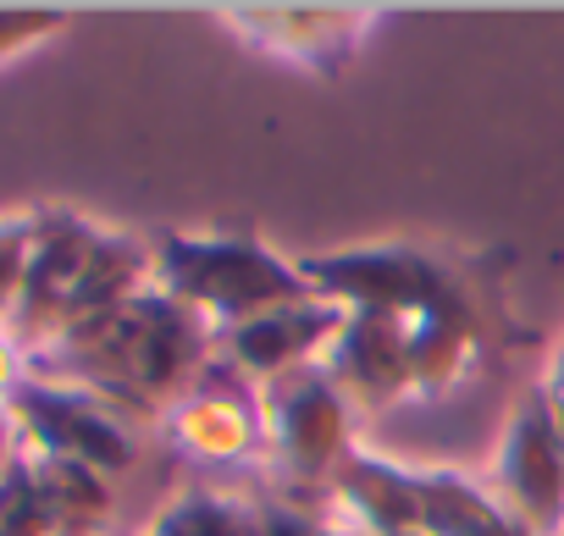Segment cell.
I'll return each mask as SVG.
<instances>
[{"instance_id":"1","label":"cell","mask_w":564,"mask_h":536,"mask_svg":"<svg viewBox=\"0 0 564 536\" xmlns=\"http://www.w3.org/2000/svg\"><path fill=\"white\" fill-rule=\"evenodd\" d=\"M216 365V332L155 283L117 310L73 327L51 349L29 354V376L84 387L122 415L161 420L183 393H194Z\"/></svg>"},{"instance_id":"2","label":"cell","mask_w":564,"mask_h":536,"mask_svg":"<svg viewBox=\"0 0 564 536\" xmlns=\"http://www.w3.org/2000/svg\"><path fill=\"white\" fill-rule=\"evenodd\" d=\"M150 288V243L117 227H100L67 205H40V238L23 277V299L7 321V338L23 354L51 349L73 327L117 310Z\"/></svg>"},{"instance_id":"3","label":"cell","mask_w":564,"mask_h":536,"mask_svg":"<svg viewBox=\"0 0 564 536\" xmlns=\"http://www.w3.org/2000/svg\"><path fill=\"white\" fill-rule=\"evenodd\" d=\"M150 283L188 305L216 338L276 310L316 299L311 277L300 272V260L276 254L254 232H161L150 243Z\"/></svg>"},{"instance_id":"4","label":"cell","mask_w":564,"mask_h":536,"mask_svg":"<svg viewBox=\"0 0 564 536\" xmlns=\"http://www.w3.org/2000/svg\"><path fill=\"white\" fill-rule=\"evenodd\" d=\"M254 409H260V459L294 486H327L360 442L355 437L360 415L322 365L254 387Z\"/></svg>"},{"instance_id":"5","label":"cell","mask_w":564,"mask_h":536,"mask_svg":"<svg viewBox=\"0 0 564 536\" xmlns=\"http://www.w3.org/2000/svg\"><path fill=\"white\" fill-rule=\"evenodd\" d=\"M300 272L322 299L338 310H382V316H415L443 299H470L465 283L448 272V260L410 238H377V243H344L327 254H305Z\"/></svg>"},{"instance_id":"6","label":"cell","mask_w":564,"mask_h":536,"mask_svg":"<svg viewBox=\"0 0 564 536\" xmlns=\"http://www.w3.org/2000/svg\"><path fill=\"white\" fill-rule=\"evenodd\" d=\"M487 486L531 536H564V420L536 387L514 393L487 464Z\"/></svg>"},{"instance_id":"7","label":"cell","mask_w":564,"mask_h":536,"mask_svg":"<svg viewBox=\"0 0 564 536\" xmlns=\"http://www.w3.org/2000/svg\"><path fill=\"white\" fill-rule=\"evenodd\" d=\"M12 415L23 431V453H51V459H78L100 475H122L139 459V442L128 431V415L111 409L106 398L62 382L29 376L12 393Z\"/></svg>"},{"instance_id":"8","label":"cell","mask_w":564,"mask_h":536,"mask_svg":"<svg viewBox=\"0 0 564 536\" xmlns=\"http://www.w3.org/2000/svg\"><path fill=\"white\" fill-rule=\"evenodd\" d=\"M221 23L260 56L271 62H289L300 73L316 78H338L360 45L371 40L377 12L371 7H221Z\"/></svg>"},{"instance_id":"9","label":"cell","mask_w":564,"mask_h":536,"mask_svg":"<svg viewBox=\"0 0 564 536\" xmlns=\"http://www.w3.org/2000/svg\"><path fill=\"white\" fill-rule=\"evenodd\" d=\"M344 316L333 299H300V305H276L232 332L216 338V365H227L238 382L249 387H265L276 376H294V371H311L327 360V349L338 343L344 332Z\"/></svg>"},{"instance_id":"10","label":"cell","mask_w":564,"mask_h":536,"mask_svg":"<svg viewBox=\"0 0 564 536\" xmlns=\"http://www.w3.org/2000/svg\"><path fill=\"white\" fill-rule=\"evenodd\" d=\"M155 426L194 464H254L260 459L254 387L238 382L227 365H210V376L194 393H183Z\"/></svg>"},{"instance_id":"11","label":"cell","mask_w":564,"mask_h":536,"mask_svg":"<svg viewBox=\"0 0 564 536\" xmlns=\"http://www.w3.org/2000/svg\"><path fill=\"white\" fill-rule=\"evenodd\" d=\"M322 371L344 387L355 415H388L393 404L415 398L410 376V321L382 310H349L338 343L327 349Z\"/></svg>"},{"instance_id":"12","label":"cell","mask_w":564,"mask_h":536,"mask_svg":"<svg viewBox=\"0 0 564 536\" xmlns=\"http://www.w3.org/2000/svg\"><path fill=\"white\" fill-rule=\"evenodd\" d=\"M333 519L355 525L360 536H415L421 530V464H404L371 442H355V453L327 481Z\"/></svg>"},{"instance_id":"13","label":"cell","mask_w":564,"mask_h":536,"mask_svg":"<svg viewBox=\"0 0 564 536\" xmlns=\"http://www.w3.org/2000/svg\"><path fill=\"white\" fill-rule=\"evenodd\" d=\"M404 321H410L415 398L421 404H448L454 393H465L476 365H481V354H487L476 305L470 299H443V305H426V310H415Z\"/></svg>"},{"instance_id":"14","label":"cell","mask_w":564,"mask_h":536,"mask_svg":"<svg viewBox=\"0 0 564 536\" xmlns=\"http://www.w3.org/2000/svg\"><path fill=\"white\" fill-rule=\"evenodd\" d=\"M421 530L426 536H531L487 481L459 464H421Z\"/></svg>"},{"instance_id":"15","label":"cell","mask_w":564,"mask_h":536,"mask_svg":"<svg viewBox=\"0 0 564 536\" xmlns=\"http://www.w3.org/2000/svg\"><path fill=\"white\" fill-rule=\"evenodd\" d=\"M139 536H254V503L210 486H188L172 503H161V514Z\"/></svg>"},{"instance_id":"16","label":"cell","mask_w":564,"mask_h":536,"mask_svg":"<svg viewBox=\"0 0 564 536\" xmlns=\"http://www.w3.org/2000/svg\"><path fill=\"white\" fill-rule=\"evenodd\" d=\"M0 536H62L51 503H45V486L29 464V453L0 475Z\"/></svg>"},{"instance_id":"17","label":"cell","mask_w":564,"mask_h":536,"mask_svg":"<svg viewBox=\"0 0 564 536\" xmlns=\"http://www.w3.org/2000/svg\"><path fill=\"white\" fill-rule=\"evenodd\" d=\"M34 238H40V205L23 210H0V332H7L18 299H23V277L34 260Z\"/></svg>"},{"instance_id":"18","label":"cell","mask_w":564,"mask_h":536,"mask_svg":"<svg viewBox=\"0 0 564 536\" xmlns=\"http://www.w3.org/2000/svg\"><path fill=\"white\" fill-rule=\"evenodd\" d=\"M67 23L73 18L56 7H0V67L51 45L56 34H67Z\"/></svg>"},{"instance_id":"19","label":"cell","mask_w":564,"mask_h":536,"mask_svg":"<svg viewBox=\"0 0 564 536\" xmlns=\"http://www.w3.org/2000/svg\"><path fill=\"white\" fill-rule=\"evenodd\" d=\"M254 536H316V519L282 503H254Z\"/></svg>"},{"instance_id":"20","label":"cell","mask_w":564,"mask_h":536,"mask_svg":"<svg viewBox=\"0 0 564 536\" xmlns=\"http://www.w3.org/2000/svg\"><path fill=\"white\" fill-rule=\"evenodd\" d=\"M536 393L547 398V409L564 420V332L547 343V360H542V376H536Z\"/></svg>"},{"instance_id":"21","label":"cell","mask_w":564,"mask_h":536,"mask_svg":"<svg viewBox=\"0 0 564 536\" xmlns=\"http://www.w3.org/2000/svg\"><path fill=\"white\" fill-rule=\"evenodd\" d=\"M29 382V354L0 332V404H12V393Z\"/></svg>"},{"instance_id":"22","label":"cell","mask_w":564,"mask_h":536,"mask_svg":"<svg viewBox=\"0 0 564 536\" xmlns=\"http://www.w3.org/2000/svg\"><path fill=\"white\" fill-rule=\"evenodd\" d=\"M18 459H23V431H18V415H12V404H0V475H7Z\"/></svg>"},{"instance_id":"23","label":"cell","mask_w":564,"mask_h":536,"mask_svg":"<svg viewBox=\"0 0 564 536\" xmlns=\"http://www.w3.org/2000/svg\"><path fill=\"white\" fill-rule=\"evenodd\" d=\"M316 536H360V530L344 525V519H316Z\"/></svg>"},{"instance_id":"24","label":"cell","mask_w":564,"mask_h":536,"mask_svg":"<svg viewBox=\"0 0 564 536\" xmlns=\"http://www.w3.org/2000/svg\"><path fill=\"white\" fill-rule=\"evenodd\" d=\"M415 536H426V530H415Z\"/></svg>"}]
</instances>
